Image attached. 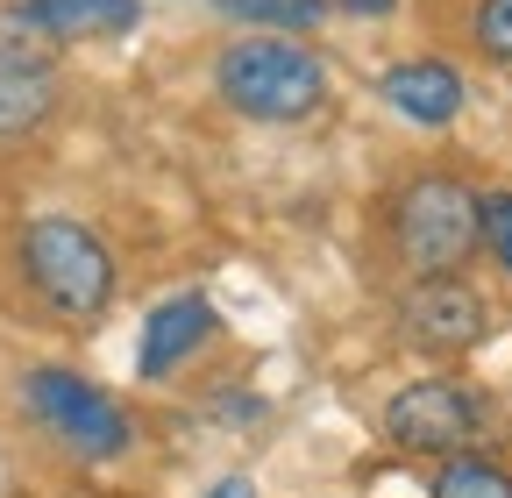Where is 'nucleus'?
<instances>
[{
  "label": "nucleus",
  "instance_id": "10",
  "mask_svg": "<svg viewBox=\"0 0 512 498\" xmlns=\"http://www.w3.org/2000/svg\"><path fill=\"white\" fill-rule=\"evenodd\" d=\"M384 100H392L406 121H420V129H448V121L463 114V72L456 65H441V57H406V65H392L377 79Z\"/></svg>",
  "mask_w": 512,
  "mask_h": 498
},
{
  "label": "nucleus",
  "instance_id": "6",
  "mask_svg": "<svg viewBox=\"0 0 512 498\" xmlns=\"http://www.w3.org/2000/svg\"><path fill=\"white\" fill-rule=\"evenodd\" d=\"M392 321L427 356H463V349H477L491 335V299L463 271H448V278H406L399 299H392Z\"/></svg>",
  "mask_w": 512,
  "mask_h": 498
},
{
  "label": "nucleus",
  "instance_id": "7",
  "mask_svg": "<svg viewBox=\"0 0 512 498\" xmlns=\"http://www.w3.org/2000/svg\"><path fill=\"white\" fill-rule=\"evenodd\" d=\"M64 107V72L57 50L29 36H0V157L29 150Z\"/></svg>",
  "mask_w": 512,
  "mask_h": 498
},
{
  "label": "nucleus",
  "instance_id": "14",
  "mask_svg": "<svg viewBox=\"0 0 512 498\" xmlns=\"http://www.w3.org/2000/svg\"><path fill=\"white\" fill-rule=\"evenodd\" d=\"M477 221H484V249H491V264L512 278V193L498 185V193H477Z\"/></svg>",
  "mask_w": 512,
  "mask_h": 498
},
{
  "label": "nucleus",
  "instance_id": "16",
  "mask_svg": "<svg viewBox=\"0 0 512 498\" xmlns=\"http://www.w3.org/2000/svg\"><path fill=\"white\" fill-rule=\"evenodd\" d=\"M207 498H264V491H256V477L228 470V477H214V484H207Z\"/></svg>",
  "mask_w": 512,
  "mask_h": 498
},
{
  "label": "nucleus",
  "instance_id": "9",
  "mask_svg": "<svg viewBox=\"0 0 512 498\" xmlns=\"http://www.w3.org/2000/svg\"><path fill=\"white\" fill-rule=\"evenodd\" d=\"M143 22V0H15L0 15V36H29V43H100L128 36Z\"/></svg>",
  "mask_w": 512,
  "mask_h": 498
},
{
  "label": "nucleus",
  "instance_id": "1",
  "mask_svg": "<svg viewBox=\"0 0 512 498\" xmlns=\"http://www.w3.org/2000/svg\"><path fill=\"white\" fill-rule=\"evenodd\" d=\"M15 278L50 321L93 328L114 306V249L79 214H36L15 228Z\"/></svg>",
  "mask_w": 512,
  "mask_h": 498
},
{
  "label": "nucleus",
  "instance_id": "4",
  "mask_svg": "<svg viewBox=\"0 0 512 498\" xmlns=\"http://www.w3.org/2000/svg\"><path fill=\"white\" fill-rule=\"evenodd\" d=\"M15 399H22V420L72 463H121L136 449V413L72 363H29L15 378Z\"/></svg>",
  "mask_w": 512,
  "mask_h": 498
},
{
  "label": "nucleus",
  "instance_id": "8",
  "mask_svg": "<svg viewBox=\"0 0 512 498\" xmlns=\"http://www.w3.org/2000/svg\"><path fill=\"white\" fill-rule=\"evenodd\" d=\"M214 335H221V306H214L200 285L164 292L150 314H143V335H136V378H143V385H164L171 370H185Z\"/></svg>",
  "mask_w": 512,
  "mask_h": 498
},
{
  "label": "nucleus",
  "instance_id": "3",
  "mask_svg": "<svg viewBox=\"0 0 512 498\" xmlns=\"http://www.w3.org/2000/svg\"><path fill=\"white\" fill-rule=\"evenodd\" d=\"M384 242L406 278H448L470 271V257L484 249V221H477V185L456 171H413L392 207H384Z\"/></svg>",
  "mask_w": 512,
  "mask_h": 498
},
{
  "label": "nucleus",
  "instance_id": "17",
  "mask_svg": "<svg viewBox=\"0 0 512 498\" xmlns=\"http://www.w3.org/2000/svg\"><path fill=\"white\" fill-rule=\"evenodd\" d=\"M328 8H342V15H363V22H384L399 8V0H328Z\"/></svg>",
  "mask_w": 512,
  "mask_h": 498
},
{
  "label": "nucleus",
  "instance_id": "5",
  "mask_svg": "<svg viewBox=\"0 0 512 498\" xmlns=\"http://www.w3.org/2000/svg\"><path fill=\"white\" fill-rule=\"evenodd\" d=\"M384 442L406 449V456H463L484 442V427H491V399L463 378H413L399 385L392 399H384Z\"/></svg>",
  "mask_w": 512,
  "mask_h": 498
},
{
  "label": "nucleus",
  "instance_id": "11",
  "mask_svg": "<svg viewBox=\"0 0 512 498\" xmlns=\"http://www.w3.org/2000/svg\"><path fill=\"white\" fill-rule=\"evenodd\" d=\"M200 8L242 29H271V36H313L328 22V0H200Z\"/></svg>",
  "mask_w": 512,
  "mask_h": 498
},
{
  "label": "nucleus",
  "instance_id": "2",
  "mask_svg": "<svg viewBox=\"0 0 512 498\" xmlns=\"http://www.w3.org/2000/svg\"><path fill=\"white\" fill-rule=\"evenodd\" d=\"M328 86H335L328 57L306 36L249 29V36H228L214 50V93L242 121H306V114L328 107Z\"/></svg>",
  "mask_w": 512,
  "mask_h": 498
},
{
  "label": "nucleus",
  "instance_id": "12",
  "mask_svg": "<svg viewBox=\"0 0 512 498\" xmlns=\"http://www.w3.org/2000/svg\"><path fill=\"white\" fill-rule=\"evenodd\" d=\"M427 498H512V470L484 449H463V456H441L434 477H427Z\"/></svg>",
  "mask_w": 512,
  "mask_h": 498
},
{
  "label": "nucleus",
  "instance_id": "13",
  "mask_svg": "<svg viewBox=\"0 0 512 498\" xmlns=\"http://www.w3.org/2000/svg\"><path fill=\"white\" fill-rule=\"evenodd\" d=\"M470 43L491 57V65H512V0H477V15H470Z\"/></svg>",
  "mask_w": 512,
  "mask_h": 498
},
{
  "label": "nucleus",
  "instance_id": "15",
  "mask_svg": "<svg viewBox=\"0 0 512 498\" xmlns=\"http://www.w3.org/2000/svg\"><path fill=\"white\" fill-rule=\"evenodd\" d=\"M264 413H271V399L249 392V385H221V392L207 399V420H214V427H256Z\"/></svg>",
  "mask_w": 512,
  "mask_h": 498
}]
</instances>
